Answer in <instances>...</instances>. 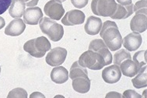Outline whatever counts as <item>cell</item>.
<instances>
[{
  "label": "cell",
  "mask_w": 147,
  "mask_h": 98,
  "mask_svg": "<svg viewBox=\"0 0 147 98\" xmlns=\"http://www.w3.org/2000/svg\"><path fill=\"white\" fill-rule=\"evenodd\" d=\"M100 35L108 49L112 51L119 50L122 45V37L118 25L111 20H107L102 24Z\"/></svg>",
  "instance_id": "6da1fadb"
},
{
  "label": "cell",
  "mask_w": 147,
  "mask_h": 98,
  "mask_svg": "<svg viewBox=\"0 0 147 98\" xmlns=\"http://www.w3.org/2000/svg\"><path fill=\"white\" fill-rule=\"evenodd\" d=\"M51 48V43L47 37L44 36L29 40L24 45V50L26 52L38 58L44 57L46 52L49 51Z\"/></svg>",
  "instance_id": "7a4b0ae2"
},
{
  "label": "cell",
  "mask_w": 147,
  "mask_h": 98,
  "mask_svg": "<svg viewBox=\"0 0 147 98\" xmlns=\"http://www.w3.org/2000/svg\"><path fill=\"white\" fill-rule=\"evenodd\" d=\"M39 26L43 34L52 41H59L64 35V28L62 25L48 17H42L39 21Z\"/></svg>",
  "instance_id": "3957f363"
},
{
  "label": "cell",
  "mask_w": 147,
  "mask_h": 98,
  "mask_svg": "<svg viewBox=\"0 0 147 98\" xmlns=\"http://www.w3.org/2000/svg\"><path fill=\"white\" fill-rule=\"evenodd\" d=\"M78 62L84 68H88L91 70H100L107 66L104 57L92 50L83 52L79 58Z\"/></svg>",
  "instance_id": "277c9868"
},
{
  "label": "cell",
  "mask_w": 147,
  "mask_h": 98,
  "mask_svg": "<svg viewBox=\"0 0 147 98\" xmlns=\"http://www.w3.org/2000/svg\"><path fill=\"white\" fill-rule=\"evenodd\" d=\"M117 9L115 0H92L91 9L94 14L103 17H111Z\"/></svg>",
  "instance_id": "5b68a950"
},
{
  "label": "cell",
  "mask_w": 147,
  "mask_h": 98,
  "mask_svg": "<svg viewBox=\"0 0 147 98\" xmlns=\"http://www.w3.org/2000/svg\"><path fill=\"white\" fill-rule=\"evenodd\" d=\"M44 11L46 16L54 20H60L65 14V9L59 0H50L45 5Z\"/></svg>",
  "instance_id": "8992f818"
},
{
  "label": "cell",
  "mask_w": 147,
  "mask_h": 98,
  "mask_svg": "<svg viewBox=\"0 0 147 98\" xmlns=\"http://www.w3.org/2000/svg\"><path fill=\"white\" fill-rule=\"evenodd\" d=\"M67 56V50L62 47L51 49L45 58V61L48 65L52 67H56L61 66L64 63Z\"/></svg>",
  "instance_id": "52a82bcc"
},
{
  "label": "cell",
  "mask_w": 147,
  "mask_h": 98,
  "mask_svg": "<svg viewBox=\"0 0 147 98\" xmlns=\"http://www.w3.org/2000/svg\"><path fill=\"white\" fill-rule=\"evenodd\" d=\"M89 50L94 51L100 55H101L105 58L107 66L112 62V55L102 39H94L92 41L89 45Z\"/></svg>",
  "instance_id": "ba28073f"
},
{
  "label": "cell",
  "mask_w": 147,
  "mask_h": 98,
  "mask_svg": "<svg viewBox=\"0 0 147 98\" xmlns=\"http://www.w3.org/2000/svg\"><path fill=\"white\" fill-rule=\"evenodd\" d=\"M85 14L80 9H72L67 12L62 19V23L65 26L80 25L85 21Z\"/></svg>",
  "instance_id": "9c48e42d"
},
{
  "label": "cell",
  "mask_w": 147,
  "mask_h": 98,
  "mask_svg": "<svg viewBox=\"0 0 147 98\" xmlns=\"http://www.w3.org/2000/svg\"><path fill=\"white\" fill-rule=\"evenodd\" d=\"M121 72L118 66L113 65L106 67L102 72V78L105 82L109 84H114L121 80Z\"/></svg>",
  "instance_id": "30bf717a"
},
{
  "label": "cell",
  "mask_w": 147,
  "mask_h": 98,
  "mask_svg": "<svg viewBox=\"0 0 147 98\" xmlns=\"http://www.w3.org/2000/svg\"><path fill=\"white\" fill-rule=\"evenodd\" d=\"M142 38L139 33L133 32L128 34L122 39V44L126 50L128 51H136L141 46Z\"/></svg>",
  "instance_id": "8fae6325"
},
{
  "label": "cell",
  "mask_w": 147,
  "mask_h": 98,
  "mask_svg": "<svg viewBox=\"0 0 147 98\" xmlns=\"http://www.w3.org/2000/svg\"><path fill=\"white\" fill-rule=\"evenodd\" d=\"M24 21L28 25H37L43 17V13L40 8L34 6L25 9L24 14Z\"/></svg>",
  "instance_id": "7c38bea8"
},
{
  "label": "cell",
  "mask_w": 147,
  "mask_h": 98,
  "mask_svg": "<svg viewBox=\"0 0 147 98\" xmlns=\"http://www.w3.org/2000/svg\"><path fill=\"white\" fill-rule=\"evenodd\" d=\"M26 29V24L20 18H16L7 25L5 29V34L8 36L16 37L22 34Z\"/></svg>",
  "instance_id": "4fadbf2b"
},
{
  "label": "cell",
  "mask_w": 147,
  "mask_h": 98,
  "mask_svg": "<svg viewBox=\"0 0 147 98\" xmlns=\"http://www.w3.org/2000/svg\"><path fill=\"white\" fill-rule=\"evenodd\" d=\"M119 68L121 72V74L131 78L141 72V69H139V67L133 60H131V58H128L122 62L119 65Z\"/></svg>",
  "instance_id": "5bb4252c"
},
{
  "label": "cell",
  "mask_w": 147,
  "mask_h": 98,
  "mask_svg": "<svg viewBox=\"0 0 147 98\" xmlns=\"http://www.w3.org/2000/svg\"><path fill=\"white\" fill-rule=\"evenodd\" d=\"M102 20L99 17H96L94 16H89L85 26L84 30L86 33L89 35H96L100 31L102 27Z\"/></svg>",
  "instance_id": "9a60e30c"
},
{
  "label": "cell",
  "mask_w": 147,
  "mask_h": 98,
  "mask_svg": "<svg viewBox=\"0 0 147 98\" xmlns=\"http://www.w3.org/2000/svg\"><path fill=\"white\" fill-rule=\"evenodd\" d=\"M130 28L133 32L143 33L147 29V16L145 14H136L130 22Z\"/></svg>",
  "instance_id": "2e32d148"
},
{
  "label": "cell",
  "mask_w": 147,
  "mask_h": 98,
  "mask_svg": "<svg viewBox=\"0 0 147 98\" xmlns=\"http://www.w3.org/2000/svg\"><path fill=\"white\" fill-rule=\"evenodd\" d=\"M72 86L76 92L80 93H88L90 89V80L86 76L76 77L72 80Z\"/></svg>",
  "instance_id": "e0dca14e"
},
{
  "label": "cell",
  "mask_w": 147,
  "mask_h": 98,
  "mask_svg": "<svg viewBox=\"0 0 147 98\" xmlns=\"http://www.w3.org/2000/svg\"><path fill=\"white\" fill-rule=\"evenodd\" d=\"M51 80L57 84H62L69 80V72L65 67H55L51 72Z\"/></svg>",
  "instance_id": "ac0fdd59"
},
{
  "label": "cell",
  "mask_w": 147,
  "mask_h": 98,
  "mask_svg": "<svg viewBox=\"0 0 147 98\" xmlns=\"http://www.w3.org/2000/svg\"><path fill=\"white\" fill-rule=\"evenodd\" d=\"M133 4L128 5H122L117 4V9L115 14L111 16L113 20H125L133 14Z\"/></svg>",
  "instance_id": "d6986e66"
},
{
  "label": "cell",
  "mask_w": 147,
  "mask_h": 98,
  "mask_svg": "<svg viewBox=\"0 0 147 98\" xmlns=\"http://www.w3.org/2000/svg\"><path fill=\"white\" fill-rule=\"evenodd\" d=\"M26 4L24 0H12L9 14L13 18H20L24 14Z\"/></svg>",
  "instance_id": "ffe728a7"
},
{
  "label": "cell",
  "mask_w": 147,
  "mask_h": 98,
  "mask_svg": "<svg viewBox=\"0 0 147 98\" xmlns=\"http://www.w3.org/2000/svg\"><path fill=\"white\" fill-rule=\"evenodd\" d=\"M69 78L71 80H73L76 77L80 76H86L88 77V72L86 68L80 66L78 62H73L72 66L70 68L69 71Z\"/></svg>",
  "instance_id": "44dd1931"
},
{
  "label": "cell",
  "mask_w": 147,
  "mask_h": 98,
  "mask_svg": "<svg viewBox=\"0 0 147 98\" xmlns=\"http://www.w3.org/2000/svg\"><path fill=\"white\" fill-rule=\"evenodd\" d=\"M146 50L139 51L133 55V61L141 69V72L146 70Z\"/></svg>",
  "instance_id": "7402d4cb"
},
{
  "label": "cell",
  "mask_w": 147,
  "mask_h": 98,
  "mask_svg": "<svg viewBox=\"0 0 147 98\" xmlns=\"http://www.w3.org/2000/svg\"><path fill=\"white\" fill-rule=\"evenodd\" d=\"M135 78L131 80L132 85L136 89H141V88L146 87L147 86V74L146 70L141 72L135 76Z\"/></svg>",
  "instance_id": "603a6c76"
},
{
  "label": "cell",
  "mask_w": 147,
  "mask_h": 98,
  "mask_svg": "<svg viewBox=\"0 0 147 98\" xmlns=\"http://www.w3.org/2000/svg\"><path fill=\"white\" fill-rule=\"evenodd\" d=\"M131 58V54L126 49H121L114 55V64L119 66L121 62L125 59Z\"/></svg>",
  "instance_id": "cb8c5ba5"
},
{
  "label": "cell",
  "mask_w": 147,
  "mask_h": 98,
  "mask_svg": "<svg viewBox=\"0 0 147 98\" xmlns=\"http://www.w3.org/2000/svg\"><path fill=\"white\" fill-rule=\"evenodd\" d=\"M147 3L146 0L138 1L133 5V11L136 14H147Z\"/></svg>",
  "instance_id": "d4e9b609"
},
{
  "label": "cell",
  "mask_w": 147,
  "mask_h": 98,
  "mask_svg": "<svg viewBox=\"0 0 147 98\" xmlns=\"http://www.w3.org/2000/svg\"><path fill=\"white\" fill-rule=\"evenodd\" d=\"M8 98L11 97H21V98H27V92L23 88L17 87L15 88L13 90H12L9 93Z\"/></svg>",
  "instance_id": "484cf974"
},
{
  "label": "cell",
  "mask_w": 147,
  "mask_h": 98,
  "mask_svg": "<svg viewBox=\"0 0 147 98\" xmlns=\"http://www.w3.org/2000/svg\"><path fill=\"white\" fill-rule=\"evenodd\" d=\"M12 0H0V15H2L9 8Z\"/></svg>",
  "instance_id": "4316f807"
},
{
  "label": "cell",
  "mask_w": 147,
  "mask_h": 98,
  "mask_svg": "<svg viewBox=\"0 0 147 98\" xmlns=\"http://www.w3.org/2000/svg\"><path fill=\"white\" fill-rule=\"evenodd\" d=\"M122 97L124 98H142V96L133 90H127L123 93Z\"/></svg>",
  "instance_id": "83f0119b"
},
{
  "label": "cell",
  "mask_w": 147,
  "mask_h": 98,
  "mask_svg": "<svg viewBox=\"0 0 147 98\" xmlns=\"http://www.w3.org/2000/svg\"><path fill=\"white\" fill-rule=\"evenodd\" d=\"M89 0H71V3L76 8L82 9L84 8L88 4Z\"/></svg>",
  "instance_id": "f1b7e54d"
},
{
  "label": "cell",
  "mask_w": 147,
  "mask_h": 98,
  "mask_svg": "<svg viewBox=\"0 0 147 98\" xmlns=\"http://www.w3.org/2000/svg\"><path fill=\"white\" fill-rule=\"evenodd\" d=\"M24 1L26 5L29 6V7H34L38 5V2H39V0H24Z\"/></svg>",
  "instance_id": "f546056e"
},
{
  "label": "cell",
  "mask_w": 147,
  "mask_h": 98,
  "mask_svg": "<svg viewBox=\"0 0 147 98\" xmlns=\"http://www.w3.org/2000/svg\"><path fill=\"white\" fill-rule=\"evenodd\" d=\"M106 97H115V98L122 97V95L120 94L119 93H118V92L112 91V92H109V93H107V95H106Z\"/></svg>",
  "instance_id": "4dcf8cb0"
},
{
  "label": "cell",
  "mask_w": 147,
  "mask_h": 98,
  "mask_svg": "<svg viewBox=\"0 0 147 98\" xmlns=\"http://www.w3.org/2000/svg\"><path fill=\"white\" fill-rule=\"evenodd\" d=\"M30 98H45V95L44 94H42L41 93H40V92H34L33 93H31L30 95Z\"/></svg>",
  "instance_id": "1f68e13d"
},
{
  "label": "cell",
  "mask_w": 147,
  "mask_h": 98,
  "mask_svg": "<svg viewBox=\"0 0 147 98\" xmlns=\"http://www.w3.org/2000/svg\"><path fill=\"white\" fill-rule=\"evenodd\" d=\"M116 1L118 2V4L122 5H128L132 3L131 0H116Z\"/></svg>",
  "instance_id": "d6a6232c"
},
{
  "label": "cell",
  "mask_w": 147,
  "mask_h": 98,
  "mask_svg": "<svg viewBox=\"0 0 147 98\" xmlns=\"http://www.w3.org/2000/svg\"><path fill=\"white\" fill-rule=\"evenodd\" d=\"M5 20H4L2 16H0V30L5 27Z\"/></svg>",
  "instance_id": "836d02e7"
},
{
  "label": "cell",
  "mask_w": 147,
  "mask_h": 98,
  "mask_svg": "<svg viewBox=\"0 0 147 98\" xmlns=\"http://www.w3.org/2000/svg\"><path fill=\"white\" fill-rule=\"evenodd\" d=\"M63 97V98H64V96H62V95H57V96H55V97Z\"/></svg>",
  "instance_id": "e575fe53"
},
{
  "label": "cell",
  "mask_w": 147,
  "mask_h": 98,
  "mask_svg": "<svg viewBox=\"0 0 147 98\" xmlns=\"http://www.w3.org/2000/svg\"><path fill=\"white\" fill-rule=\"evenodd\" d=\"M59 1H61V2H65V1H66V0H59Z\"/></svg>",
  "instance_id": "d590c367"
},
{
  "label": "cell",
  "mask_w": 147,
  "mask_h": 98,
  "mask_svg": "<svg viewBox=\"0 0 147 98\" xmlns=\"http://www.w3.org/2000/svg\"><path fill=\"white\" fill-rule=\"evenodd\" d=\"M0 74H1V66H0Z\"/></svg>",
  "instance_id": "8d00e7d4"
}]
</instances>
